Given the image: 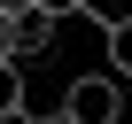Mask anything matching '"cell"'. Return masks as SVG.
<instances>
[{"label":"cell","instance_id":"cell-3","mask_svg":"<svg viewBox=\"0 0 132 124\" xmlns=\"http://www.w3.org/2000/svg\"><path fill=\"white\" fill-rule=\"evenodd\" d=\"M8 109H31V70H23V54H0V116Z\"/></svg>","mask_w":132,"mask_h":124},{"label":"cell","instance_id":"cell-8","mask_svg":"<svg viewBox=\"0 0 132 124\" xmlns=\"http://www.w3.org/2000/svg\"><path fill=\"white\" fill-rule=\"evenodd\" d=\"M39 124H78V116H70V109H54V116H39Z\"/></svg>","mask_w":132,"mask_h":124},{"label":"cell","instance_id":"cell-5","mask_svg":"<svg viewBox=\"0 0 132 124\" xmlns=\"http://www.w3.org/2000/svg\"><path fill=\"white\" fill-rule=\"evenodd\" d=\"M0 54H16V16H8V0H0Z\"/></svg>","mask_w":132,"mask_h":124},{"label":"cell","instance_id":"cell-6","mask_svg":"<svg viewBox=\"0 0 132 124\" xmlns=\"http://www.w3.org/2000/svg\"><path fill=\"white\" fill-rule=\"evenodd\" d=\"M47 8H54V16H86V0H47Z\"/></svg>","mask_w":132,"mask_h":124},{"label":"cell","instance_id":"cell-1","mask_svg":"<svg viewBox=\"0 0 132 124\" xmlns=\"http://www.w3.org/2000/svg\"><path fill=\"white\" fill-rule=\"evenodd\" d=\"M124 85L132 78H117V70H86V78H70L62 109H70L78 124H124Z\"/></svg>","mask_w":132,"mask_h":124},{"label":"cell","instance_id":"cell-2","mask_svg":"<svg viewBox=\"0 0 132 124\" xmlns=\"http://www.w3.org/2000/svg\"><path fill=\"white\" fill-rule=\"evenodd\" d=\"M8 16H16V54L31 62V54H47L54 47V31H62V16L47 8V0H8Z\"/></svg>","mask_w":132,"mask_h":124},{"label":"cell","instance_id":"cell-4","mask_svg":"<svg viewBox=\"0 0 132 124\" xmlns=\"http://www.w3.org/2000/svg\"><path fill=\"white\" fill-rule=\"evenodd\" d=\"M101 39H109V70H117V78H132V16L101 23Z\"/></svg>","mask_w":132,"mask_h":124},{"label":"cell","instance_id":"cell-7","mask_svg":"<svg viewBox=\"0 0 132 124\" xmlns=\"http://www.w3.org/2000/svg\"><path fill=\"white\" fill-rule=\"evenodd\" d=\"M0 124H39V116H31V109H8V116H0Z\"/></svg>","mask_w":132,"mask_h":124}]
</instances>
